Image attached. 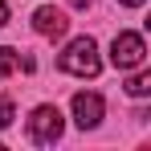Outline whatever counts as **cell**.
<instances>
[{"mask_svg": "<svg viewBox=\"0 0 151 151\" xmlns=\"http://www.w3.org/2000/svg\"><path fill=\"white\" fill-rule=\"evenodd\" d=\"M33 70V57H21L17 49H8V45H0V78L4 74H12V70Z\"/></svg>", "mask_w": 151, "mask_h": 151, "instance_id": "obj_6", "label": "cell"}, {"mask_svg": "<svg viewBox=\"0 0 151 151\" xmlns=\"http://www.w3.org/2000/svg\"><path fill=\"white\" fill-rule=\"evenodd\" d=\"M61 131H65V119H61V110L57 106H37L33 114H29V139L33 143H41V147H49L61 139Z\"/></svg>", "mask_w": 151, "mask_h": 151, "instance_id": "obj_2", "label": "cell"}, {"mask_svg": "<svg viewBox=\"0 0 151 151\" xmlns=\"http://www.w3.org/2000/svg\"><path fill=\"white\" fill-rule=\"evenodd\" d=\"M33 29H37L41 37L57 41V37H65V29H70V17H65L61 8H49V4H41V8L33 12Z\"/></svg>", "mask_w": 151, "mask_h": 151, "instance_id": "obj_5", "label": "cell"}, {"mask_svg": "<svg viewBox=\"0 0 151 151\" xmlns=\"http://www.w3.org/2000/svg\"><path fill=\"white\" fill-rule=\"evenodd\" d=\"M8 123H12V102H8V98H0V131H4Z\"/></svg>", "mask_w": 151, "mask_h": 151, "instance_id": "obj_8", "label": "cell"}, {"mask_svg": "<svg viewBox=\"0 0 151 151\" xmlns=\"http://www.w3.org/2000/svg\"><path fill=\"white\" fill-rule=\"evenodd\" d=\"M102 94H94V90H78L74 94V123L82 127V131H90V127L102 123Z\"/></svg>", "mask_w": 151, "mask_h": 151, "instance_id": "obj_4", "label": "cell"}, {"mask_svg": "<svg viewBox=\"0 0 151 151\" xmlns=\"http://www.w3.org/2000/svg\"><path fill=\"white\" fill-rule=\"evenodd\" d=\"M8 25V4H4V0H0V29Z\"/></svg>", "mask_w": 151, "mask_h": 151, "instance_id": "obj_9", "label": "cell"}, {"mask_svg": "<svg viewBox=\"0 0 151 151\" xmlns=\"http://www.w3.org/2000/svg\"><path fill=\"white\" fill-rule=\"evenodd\" d=\"M143 61H147V45L139 33H119L110 41V65L114 70H139Z\"/></svg>", "mask_w": 151, "mask_h": 151, "instance_id": "obj_3", "label": "cell"}, {"mask_svg": "<svg viewBox=\"0 0 151 151\" xmlns=\"http://www.w3.org/2000/svg\"><path fill=\"white\" fill-rule=\"evenodd\" d=\"M57 65L65 70V74L74 78H98L102 74V57H98V45H94V37H74L65 53L57 57Z\"/></svg>", "mask_w": 151, "mask_h": 151, "instance_id": "obj_1", "label": "cell"}, {"mask_svg": "<svg viewBox=\"0 0 151 151\" xmlns=\"http://www.w3.org/2000/svg\"><path fill=\"white\" fill-rule=\"evenodd\" d=\"M127 94H131V98H147V94H151V74L143 70V65H139V74L127 82Z\"/></svg>", "mask_w": 151, "mask_h": 151, "instance_id": "obj_7", "label": "cell"}, {"mask_svg": "<svg viewBox=\"0 0 151 151\" xmlns=\"http://www.w3.org/2000/svg\"><path fill=\"white\" fill-rule=\"evenodd\" d=\"M70 4H74V8H90L94 0H70Z\"/></svg>", "mask_w": 151, "mask_h": 151, "instance_id": "obj_11", "label": "cell"}, {"mask_svg": "<svg viewBox=\"0 0 151 151\" xmlns=\"http://www.w3.org/2000/svg\"><path fill=\"white\" fill-rule=\"evenodd\" d=\"M119 4H127V8H139V4H147V0H119Z\"/></svg>", "mask_w": 151, "mask_h": 151, "instance_id": "obj_10", "label": "cell"}]
</instances>
